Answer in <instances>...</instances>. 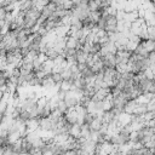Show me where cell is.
Segmentation results:
<instances>
[{
    "label": "cell",
    "instance_id": "obj_1",
    "mask_svg": "<svg viewBox=\"0 0 155 155\" xmlns=\"http://www.w3.org/2000/svg\"><path fill=\"white\" fill-rule=\"evenodd\" d=\"M115 56H116V65L117 64H127L131 56H132V51H130V50H117Z\"/></svg>",
    "mask_w": 155,
    "mask_h": 155
},
{
    "label": "cell",
    "instance_id": "obj_2",
    "mask_svg": "<svg viewBox=\"0 0 155 155\" xmlns=\"http://www.w3.org/2000/svg\"><path fill=\"white\" fill-rule=\"evenodd\" d=\"M110 87H101L96 91V93L93 94L92 99L94 101H105L108 98H110Z\"/></svg>",
    "mask_w": 155,
    "mask_h": 155
},
{
    "label": "cell",
    "instance_id": "obj_3",
    "mask_svg": "<svg viewBox=\"0 0 155 155\" xmlns=\"http://www.w3.org/2000/svg\"><path fill=\"white\" fill-rule=\"evenodd\" d=\"M102 61L104 63L105 68H115L116 67V56L115 53H107L104 56H101Z\"/></svg>",
    "mask_w": 155,
    "mask_h": 155
},
{
    "label": "cell",
    "instance_id": "obj_4",
    "mask_svg": "<svg viewBox=\"0 0 155 155\" xmlns=\"http://www.w3.org/2000/svg\"><path fill=\"white\" fill-rule=\"evenodd\" d=\"M137 105H138V101H137V99H130V101H127V103H126V105H125V108H124V111L132 115V114L136 111Z\"/></svg>",
    "mask_w": 155,
    "mask_h": 155
},
{
    "label": "cell",
    "instance_id": "obj_5",
    "mask_svg": "<svg viewBox=\"0 0 155 155\" xmlns=\"http://www.w3.org/2000/svg\"><path fill=\"white\" fill-rule=\"evenodd\" d=\"M69 134L73 138H80L81 137V124H74L69 128Z\"/></svg>",
    "mask_w": 155,
    "mask_h": 155
},
{
    "label": "cell",
    "instance_id": "obj_6",
    "mask_svg": "<svg viewBox=\"0 0 155 155\" xmlns=\"http://www.w3.org/2000/svg\"><path fill=\"white\" fill-rule=\"evenodd\" d=\"M133 52L137 53V54H139V56H143V57H149V54H150V53L148 52V50L145 48L143 41H140V42L137 45V47H136V50H134Z\"/></svg>",
    "mask_w": 155,
    "mask_h": 155
},
{
    "label": "cell",
    "instance_id": "obj_7",
    "mask_svg": "<svg viewBox=\"0 0 155 155\" xmlns=\"http://www.w3.org/2000/svg\"><path fill=\"white\" fill-rule=\"evenodd\" d=\"M145 48L148 50V52H155V40L154 39H147V40H142Z\"/></svg>",
    "mask_w": 155,
    "mask_h": 155
},
{
    "label": "cell",
    "instance_id": "obj_8",
    "mask_svg": "<svg viewBox=\"0 0 155 155\" xmlns=\"http://www.w3.org/2000/svg\"><path fill=\"white\" fill-rule=\"evenodd\" d=\"M147 30H148L149 39H154L155 40V25H148L147 24Z\"/></svg>",
    "mask_w": 155,
    "mask_h": 155
},
{
    "label": "cell",
    "instance_id": "obj_9",
    "mask_svg": "<svg viewBox=\"0 0 155 155\" xmlns=\"http://www.w3.org/2000/svg\"><path fill=\"white\" fill-rule=\"evenodd\" d=\"M0 31H1V23H0Z\"/></svg>",
    "mask_w": 155,
    "mask_h": 155
}]
</instances>
